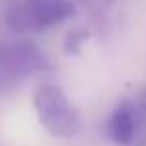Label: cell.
<instances>
[{
	"label": "cell",
	"mask_w": 146,
	"mask_h": 146,
	"mask_svg": "<svg viewBox=\"0 0 146 146\" xmlns=\"http://www.w3.org/2000/svg\"><path fill=\"white\" fill-rule=\"evenodd\" d=\"M34 109L42 126L49 134L59 138H69L75 134L79 117L59 85L53 83L40 85L34 95Z\"/></svg>",
	"instance_id": "cell-2"
},
{
	"label": "cell",
	"mask_w": 146,
	"mask_h": 146,
	"mask_svg": "<svg viewBox=\"0 0 146 146\" xmlns=\"http://www.w3.org/2000/svg\"><path fill=\"white\" fill-rule=\"evenodd\" d=\"M73 16V0H14L6 8V28L14 34H36Z\"/></svg>",
	"instance_id": "cell-1"
},
{
	"label": "cell",
	"mask_w": 146,
	"mask_h": 146,
	"mask_svg": "<svg viewBox=\"0 0 146 146\" xmlns=\"http://www.w3.org/2000/svg\"><path fill=\"white\" fill-rule=\"evenodd\" d=\"M132 115H134V140H132V146H146V101L144 99L132 103Z\"/></svg>",
	"instance_id": "cell-5"
},
{
	"label": "cell",
	"mask_w": 146,
	"mask_h": 146,
	"mask_svg": "<svg viewBox=\"0 0 146 146\" xmlns=\"http://www.w3.org/2000/svg\"><path fill=\"white\" fill-rule=\"evenodd\" d=\"M44 69H48V61L32 42H16L0 49V71L8 77H22Z\"/></svg>",
	"instance_id": "cell-3"
},
{
	"label": "cell",
	"mask_w": 146,
	"mask_h": 146,
	"mask_svg": "<svg viewBox=\"0 0 146 146\" xmlns=\"http://www.w3.org/2000/svg\"><path fill=\"white\" fill-rule=\"evenodd\" d=\"M117 0H81V4H85L89 10H93V12H105V10H109L113 4H115Z\"/></svg>",
	"instance_id": "cell-7"
},
{
	"label": "cell",
	"mask_w": 146,
	"mask_h": 146,
	"mask_svg": "<svg viewBox=\"0 0 146 146\" xmlns=\"http://www.w3.org/2000/svg\"><path fill=\"white\" fill-rule=\"evenodd\" d=\"M89 38H91V32L85 30V28H77V30L67 32L65 40H63V51H65L67 55H77V53L81 51V48H83V44H85Z\"/></svg>",
	"instance_id": "cell-6"
},
{
	"label": "cell",
	"mask_w": 146,
	"mask_h": 146,
	"mask_svg": "<svg viewBox=\"0 0 146 146\" xmlns=\"http://www.w3.org/2000/svg\"><path fill=\"white\" fill-rule=\"evenodd\" d=\"M107 136L117 146H132L134 115H132V103L130 101H122L111 113V117L107 121Z\"/></svg>",
	"instance_id": "cell-4"
}]
</instances>
